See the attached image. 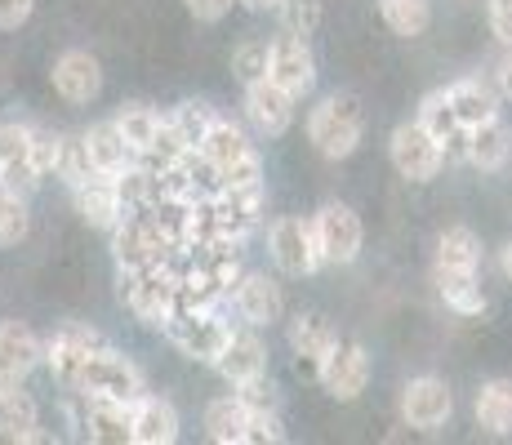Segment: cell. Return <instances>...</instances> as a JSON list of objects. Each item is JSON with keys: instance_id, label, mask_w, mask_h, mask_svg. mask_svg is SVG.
<instances>
[{"instance_id": "obj_39", "label": "cell", "mask_w": 512, "mask_h": 445, "mask_svg": "<svg viewBox=\"0 0 512 445\" xmlns=\"http://www.w3.org/2000/svg\"><path fill=\"white\" fill-rule=\"evenodd\" d=\"M41 183H45V174L32 165V156H18V161H0V192L32 201V196L41 192Z\"/></svg>"}, {"instance_id": "obj_42", "label": "cell", "mask_w": 512, "mask_h": 445, "mask_svg": "<svg viewBox=\"0 0 512 445\" xmlns=\"http://www.w3.org/2000/svg\"><path fill=\"white\" fill-rule=\"evenodd\" d=\"M236 397H241L245 410H277V388H272V379L268 374H259V379H245V383H236Z\"/></svg>"}, {"instance_id": "obj_14", "label": "cell", "mask_w": 512, "mask_h": 445, "mask_svg": "<svg viewBox=\"0 0 512 445\" xmlns=\"http://www.w3.org/2000/svg\"><path fill=\"white\" fill-rule=\"evenodd\" d=\"M49 81H54V94L72 107H85L103 94V67L90 49H67V54L54 58L49 67Z\"/></svg>"}, {"instance_id": "obj_25", "label": "cell", "mask_w": 512, "mask_h": 445, "mask_svg": "<svg viewBox=\"0 0 512 445\" xmlns=\"http://www.w3.org/2000/svg\"><path fill=\"white\" fill-rule=\"evenodd\" d=\"M85 147H90V161L98 174L107 178H121L130 165H139V152L125 143V134L116 130V121H103V125H90L85 130Z\"/></svg>"}, {"instance_id": "obj_24", "label": "cell", "mask_w": 512, "mask_h": 445, "mask_svg": "<svg viewBox=\"0 0 512 445\" xmlns=\"http://www.w3.org/2000/svg\"><path fill=\"white\" fill-rule=\"evenodd\" d=\"M508 156H512V134H508V125L499 121H481V125H472L468 130V147H464V161L472 165V170H481V174H499L508 165Z\"/></svg>"}, {"instance_id": "obj_23", "label": "cell", "mask_w": 512, "mask_h": 445, "mask_svg": "<svg viewBox=\"0 0 512 445\" xmlns=\"http://www.w3.org/2000/svg\"><path fill=\"white\" fill-rule=\"evenodd\" d=\"M0 432L9 441H49L41 432V405L23 383H0Z\"/></svg>"}, {"instance_id": "obj_2", "label": "cell", "mask_w": 512, "mask_h": 445, "mask_svg": "<svg viewBox=\"0 0 512 445\" xmlns=\"http://www.w3.org/2000/svg\"><path fill=\"white\" fill-rule=\"evenodd\" d=\"M121 303L143 325L165 330L170 316L179 312V267H174V259L156 267H121Z\"/></svg>"}, {"instance_id": "obj_13", "label": "cell", "mask_w": 512, "mask_h": 445, "mask_svg": "<svg viewBox=\"0 0 512 445\" xmlns=\"http://www.w3.org/2000/svg\"><path fill=\"white\" fill-rule=\"evenodd\" d=\"M268 81H277L281 89H290L294 98H308L317 89V58L303 36H272V58H268Z\"/></svg>"}, {"instance_id": "obj_38", "label": "cell", "mask_w": 512, "mask_h": 445, "mask_svg": "<svg viewBox=\"0 0 512 445\" xmlns=\"http://www.w3.org/2000/svg\"><path fill=\"white\" fill-rule=\"evenodd\" d=\"M321 0H277V18H281V32L290 36H303L308 41L312 32L321 27Z\"/></svg>"}, {"instance_id": "obj_5", "label": "cell", "mask_w": 512, "mask_h": 445, "mask_svg": "<svg viewBox=\"0 0 512 445\" xmlns=\"http://www.w3.org/2000/svg\"><path fill=\"white\" fill-rule=\"evenodd\" d=\"M112 254L121 267H156L170 263L179 254V245H174V236L165 232L152 210H130L112 227Z\"/></svg>"}, {"instance_id": "obj_46", "label": "cell", "mask_w": 512, "mask_h": 445, "mask_svg": "<svg viewBox=\"0 0 512 445\" xmlns=\"http://www.w3.org/2000/svg\"><path fill=\"white\" fill-rule=\"evenodd\" d=\"M232 5H236V0H183V9L196 18V23H219Z\"/></svg>"}, {"instance_id": "obj_33", "label": "cell", "mask_w": 512, "mask_h": 445, "mask_svg": "<svg viewBox=\"0 0 512 445\" xmlns=\"http://www.w3.org/2000/svg\"><path fill=\"white\" fill-rule=\"evenodd\" d=\"M437 267H468V272H477L481 267V241L477 232L464 223L446 227V232L437 236Z\"/></svg>"}, {"instance_id": "obj_44", "label": "cell", "mask_w": 512, "mask_h": 445, "mask_svg": "<svg viewBox=\"0 0 512 445\" xmlns=\"http://www.w3.org/2000/svg\"><path fill=\"white\" fill-rule=\"evenodd\" d=\"M486 18H490L495 41L504 49H512V0H486Z\"/></svg>"}, {"instance_id": "obj_11", "label": "cell", "mask_w": 512, "mask_h": 445, "mask_svg": "<svg viewBox=\"0 0 512 445\" xmlns=\"http://www.w3.org/2000/svg\"><path fill=\"white\" fill-rule=\"evenodd\" d=\"M455 414V397H450V383L437 374H419L401 388V423L415 432H437L450 423Z\"/></svg>"}, {"instance_id": "obj_40", "label": "cell", "mask_w": 512, "mask_h": 445, "mask_svg": "<svg viewBox=\"0 0 512 445\" xmlns=\"http://www.w3.org/2000/svg\"><path fill=\"white\" fill-rule=\"evenodd\" d=\"M277 441H285L277 410H250L245 432H241V445H277Z\"/></svg>"}, {"instance_id": "obj_17", "label": "cell", "mask_w": 512, "mask_h": 445, "mask_svg": "<svg viewBox=\"0 0 512 445\" xmlns=\"http://www.w3.org/2000/svg\"><path fill=\"white\" fill-rule=\"evenodd\" d=\"M214 370L223 374V383L228 388H236V383L245 379H259V374H268V343L259 339V325H236L228 348H223V356L214 361Z\"/></svg>"}, {"instance_id": "obj_4", "label": "cell", "mask_w": 512, "mask_h": 445, "mask_svg": "<svg viewBox=\"0 0 512 445\" xmlns=\"http://www.w3.org/2000/svg\"><path fill=\"white\" fill-rule=\"evenodd\" d=\"M72 392H76V397H98V401L134 405L147 392V383H143V370L130 361V356H121L116 348H103V352H94L90 361H85V370L76 374Z\"/></svg>"}, {"instance_id": "obj_18", "label": "cell", "mask_w": 512, "mask_h": 445, "mask_svg": "<svg viewBox=\"0 0 512 445\" xmlns=\"http://www.w3.org/2000/svg\"><path fill=\"white\" fill-rule=\"evenodd\" d=\"M294 103L299 98L290 89H281L277 81H259L245 89V116L263 138H281L294 125Z\"/></svg>"}, {"instance_id": "obj_9", "label": "cell", "mask_w": 512, "mask_h": 445, "mask_svg": "<svg viewBox=\"0 0 512 445\" xmlns=\"http://www.w3.org/2000/svg\"><path fill=\"white\" fill-rule=\"evenodd\" d=\"M268 250L285 276H312L326 263L317 232H312V219H294V214H281V219L268 223Z\"/></svg>"}, {"instance_id": "obj_50", "label": "cell", "mask_w": 512, "mask_h": 445, "mask_svg": "<svg viewBox=\"0 0 512 445\" xmlns=\"http://www.w3.org/2000/svg\"><path fill=\"white\" fill-rule=\"evenodd\" d=\"M0 437H5V432H0Z\"/></svg>"}, {"instance_id": "obj_41", "label": "cell", "mask_w": 512, "mask_h": 445, "mask_svg": "<svg viewBox=\"0 0 512 445\" xmlns=\"http://www.w3.org/2000/svg\"><path fill=\"white\" fill-rule=\"evenodd\" d=\"M32 130H36V125L0 121V161H18V156H32Z\"/></svg>"}, {"instance_id": "obj_6", "label": "cell", "mask_w": 512, "mask_h": 445, "mask_svg": "<svg viewBox=\"0 0 512 445\" xmlns=\"http://www.w3.org/2000/svg\"><path fill=\"white\" fill-rule=\"evenodd\" d=\"M236 321H228L219 308H179L170 316V325H165V334H170V343L179 348L183 356H192V361L201 365H214L228 348Z\"/></svg>"}, {"instance_id": "obj_19", "label": "cell", "mask_w": 512, "mask_h": 445, "mask_svg": "<svg viewBox=\"0 0 512 445\" xmlns=\"http://www.w3.org/2000/svg\"><path fill=\"white\" fill-rule=\"evenodd\" d=\"M72 201H76V214H81L90 227H98V232H112V227L130 214L121 201L116 178H107V174H94V178H85V183H76Z\"/></svg>"}, {"instance_id": "obj_12", "label": "cell", "mask_w": 512, "mask_h": 445, "mask_svg": "<svg viewBox=\"0 0 512 445\" xmlns=\"http://www.w3.org/2000/svg\"><path fill=\"white\" fill-rule=\"evenodd\" d=\"M321 388L330 392L334 401H357L370 383V356L357 339H339L330 348V356L321 361Z\"/></svg>"}, {"instance_id": "obj_3", "label": "cell", "mask_w": 512, "mask_h": 445, "mask_svg": "<svg viewBox=\"0 0 512 445\" xmlns=\"http://www.w3.org/2000/svg\"><path fill=\"white\" fill-rule=\"evenodd\" d=\"M201 161L214 170L219 187H259L263 183V156L250 143V134L236 121H214V130L201 143Z\"/></svg>"}, {"instance_id": "obj_21", "label": "cell", "mask_w": 512, "mask_h": 445, "mask_svg": "<svg viewBox=\"0 0 512 445\" xmlns=\"http://www.w3.org/2000/svg\"><path fill=\"white\" fill-rule=\"evenodd\" d=\"M415 121H419L432 138H437L441 147H446V156H464V147H468V125L459 121V112H455V103H450L446 89H432V94H423Z\"/></svg>"}, {"instance_id": "obj_31", "label": "cell", "mask_w": 512, "mask_h": 445, "mask_svg": "<svg viewBox=\"0 0 512 445\" xmlns=\"http://www.w3.org/2000/svg\"><path fill=\"white\" fill-rule=\"evenodd\" d=\"M116 121V130L125 134V143L134 147V152H147V147L156 143V134H161V125H165V116L156 112V107H147V103H125L121 112L112 116Z\"/></svg>"}, {"instance_id": "obj_37", "label": "cell", "mask_w": 512, "mask_h": 445, "mask_svg": "<svg viewBox=\"0 0 512 445\" xmlns=\"http://www.w3.org/2000/svg\"><path fill=\"white\" fill-rule=\"evenodd\" d=\"M27 232H32V210H27V201L23 196L0 192V250L23 245Z\"/></svg>"}, {"instance_id": "obj_8", "label": "cell", "mask_w": 512, "mask_h": 445, "mask_svg": "<svg viewBox=\"0 0 512 445\" xmlns=\"http://www.w3.org/2000/svg\"><path fill=\"white\" fill-rule=\"evenodd\" d=\"M388 156H392V170H397L406 183H432L446 165V147L437 143L419 121L397 125L388 138Z\"/></svg>"}, {"instance_id": "obj_1", "label": "cell", "mask_w": 512, "mask_h": 445, "mask_svg": "<svg viewBox=\"0 0 512 445\" xmlns=\"http://www.w3.org/2000/svg\"><path fill=\"white\" fill-rule=\"evenodd\" d=\"M308 138L326 161H348L366 138V107L357 94H326L308 116Z\"/></svg>"}, {"instance_id": "obj_30", "label": "cell", "mask_w": 512, "mask_h": 445, "mask_svg": "<svg viewBox=\"0 0 512 445\" xmlns=\"http://www.w3.org/2000/svg\"><path fill=\"white\" fill-rule=\"evenodd\" d=\"M245 419H250V410L241 405L236 392H228V397H214L210 405H205V437H210L214 445H241Z\"/></svg>"}, {"instance_id": "obj_29", "label": "cell", "mask_w": 512, "mask_h": 445, "mask_svg": "<svg viewBox=\"0 0 512 445\" xmlns=\"http://www.w3.org/2000/svg\"><path fill=\"white\" fill-rule=\"evenodd\" d=\"M472 410H477V423L490 432V437H508L512 432V379H486L472 397Z\"/></svg>"}, {"instance_id": "obj_7", "label": "cell", "mask_w": 512, "mask_h": 445, "mask_svg": "<svg viewBox=\"0 0 512 445\" xmlns=\"http://www.w3.org/2000/svg\"><path fill=\"white\" fill-rule=\"evenodd\" d=\"M312 232H317L321 259L334 267L357 263L361 245H366V227H361V214L343 201H326L317 214H312Z\"/></svg>"}, {"instance_id": "obj_49", "label": "cell", "mask_w": 512, "mask_h": 445, "mask_svg": "<svg viewBox=\"0 0 512 445\" xmlns=\"http://www.w3.org/2000/svg\"><path fill=\"white\" fill-rule=\"evenodd\" d=\"M236 5L254 9V14H263V9H277V0H236Z\"/></svg>"}, {"instance_id": "obj_47", "label": "cell", "mask_w": 512, "mask_h": 445, "mask_svg": "<svg viewBox=\"0 0 512 445\" xmlns=\"http://www.w3.org/2000/svg\"><path fill=\"white\" fill-rule=\"evenodd\" d=\"M495 85H499V94H504L508 103H512V49H508L504 58H499V67H495Z\"/></svg>"}, {"instance_id": "obj_27", "label": "cell", "mask_w": 512, "mask_h": 445, "mask_svg": "<svg viewBox=\"0 0 512 445\" xmlns=\"http://www.w3.org/2000/svg\"><path fill=\"white\" fill-rule=\"evenodd\" d=\"M446 94H450V103H455V112H459V121L468 125H481V121H495L499 116V85H490V81H481V76H464V81H450L446 85Z\"/></svg>"}, {"instance_id": "obj_35", "label": "cell", "mask_w": 512, "mask_h": 445, "mask_svg": "<svg viewBox=\"0 0 512 445\" xmlns=\"http://www.w3.org/2000/svg\"><path fill=\"white\" fill-rule=\"evenodd\" d=\"M94 161H90V147H85V134H63V143H58V170L54 178H63L67 187L85 183V178H94Z\"/></svg>"}, {"instance_id": "obj_16", "label": "cell", "mask_w": 512, "mask_h": 445, "mask_svg": "<svg viewBox=\"0 0 512 445\" xmlns=\"http://www.w3.org/2000/svg\"><path fill=\"white\" fill-rule=\"evenodd\" d=\"M45 365V339L32 325L0 321V383H27Z\"/></svg>"}, {"instance_id": "obj_10", "label": "cell", "mask_w": 512, "mask_h": 445, "mask_svg": "<svg viewBox=\"0 0 512 445\" xmlns=\"http://www.w3.org/2000/svg\"><path fill=\"white\" fill-rule=\"evenodd\" d=\"M103 348H112V343H107L98 330H90V325H58V330L45 339V365H49V374L72 392V383H76V374L85 370V361Z\"/></svg>"}, {"instance_id": "obj_32", "label": "cell", "mask_w": 512, "mask_h": 445, "mask_svg": "<svg viewBox=\"0 0 512 445\" xmlns=\"http://www.w3.org/2000/svg\"><path fill=\"white\" fill-rule=\"evenodd\" d=\"M379 18L392 36H423L432 27V0H379Z\"/></svg>"}, {"instance_id": "obj_48", "label": "cell", "mask_w": 512, "mask_h": 445, "mask_svg": "<svg viewBox=\"0 0 512 445\" xmlns=\"http://www.w3.org/2000/svg\"><path fill=\"white\" fill-rule=\"evenodd\" d=\"M499 272L512 281V241H504V250H499Z\"/></svg>"}, {"instance_id": "obj_20", "label": "cell", "mask_w": 512, "mask_h": 445, "mask_svg": "<svg viewBox=\"0 0 512 445\" xmlns=\"http://www.w3.org/2000/svg\"><path fill=\"white\" fill-rule=\"evenodd\" d=\"M179 428L183 423H179L174 401L143 392V397L130 405V441L134 445H170V441H179Z\"/></svg>"}, {"instance_id": "obj_43", "label": "cell", "mask_w": 512, "mask_h": 445, "mask_svg": "<svg viewBox=\"0 0 512 445\" xmlns=\"http://www.w3.org/2000/svg\"><path fill=\"white\" fill-rule=\"evenodd\" d=\"M58 143H63V134L41 130V125L32 130V165H36V170H41L45 178L58 170Z\"/></svg>"}, {"instance_id": "obj_45", "label": "cell", "mask_w": 512, "mask_h": 445, "mask_svg": "<svg viewBox=\"0 0 512 445\" xmlns=\"http://www.w3.org/2000/svg\"><path fill=\"white\" fill-rule=\"evenodd\" d=\"M36 0H0V32H18L32 18Z\"/></svg>"}, {"instance_id": "obj_26", "label": "cell", "mask_w": 512, "mask_h": 445, "mask_svg": "<svg viewBox=\"0 0 512 445\" xmlns=\"http://www.w3.org/2000/svg\"><path fill=\"white\" fill-rule=\"evenodd\" d=\"M432 285H437L441 303L459 316H481L486 312V294H481L477 272L468 267H432Z\"/></svg>"}, {"instance_id": "obj_36", "label": "cell", "mask_w": 512, "mask_h": 445, "mask_svg": "<svg viewBox=\"0 0 512 445\" xmlns=\"http://www.w3.org/2000/svg\"><path fill=\"white\" fill-rule=\"evenodd\" d=\"M268 58H272V41H241L232 49V76L245 89L268 81Z\"/></svg>"}, {"instance_id": "obj_34", "label": "cell", "mask_w": 512, "mask_h": 445, "mask_svg": "<svg viewBox=\"0 0 512 445\" xmlns=\"http://www.w3.org/2000/svg\"><path fill=\"white\" fill-rule=\"evenodd\" d=\"M165 121H170V130L183 138V147L187 152H201V143H205V134L214 130V107H205V103H179L174 112H165Z\"/></svg>"}, {"instance_id": "obj_15", "label": "cell", "mask_w": 512, "mask_h": 445, "mask_svg": "<svg viewBox=\"0 0 512 445\" xmlns=\"http://www.w3.org/2000/svg\"><path fill=\"white\" fill-rule=\"evenodd\" d=\"M232 312L241 316L245 325H259V330H268V325L281 321L285 312V299H281V285L272 281L268 272H241V281L232 285Z\"/></svg>"}, {"instance_id": "obj_28", "label": "cell", "mask_w": 512, "mask_h": 445, "mask_svg": "<svg viewBox=\"0 0 512 445\" xmlns=\"http://www.w3.org/2000/svg\"><path fill=\"white\" fill-rule=\"evenodd\" d=\"M85 414H81V428L85 437L98 445H125L130 441V405L121 401H98V397H81Z\"/></svg>"}, {"instance_id": "obj_22", "label": "cell", "mask_w": 512, "mask_h": 445, "mask_svg": "<svg viewBox=\"0 0 512 445\" xmlns=\"http://www.w3.org/2000/svg\"><path fill=\"white\" fill-rule=\"evenodd\" d=\"M334 343H339V334H334V325L326 321V316L299 312L290 321V348H294V356H299L303 374H321V361L330 356Z\"/></svg>"}]
</instances>
